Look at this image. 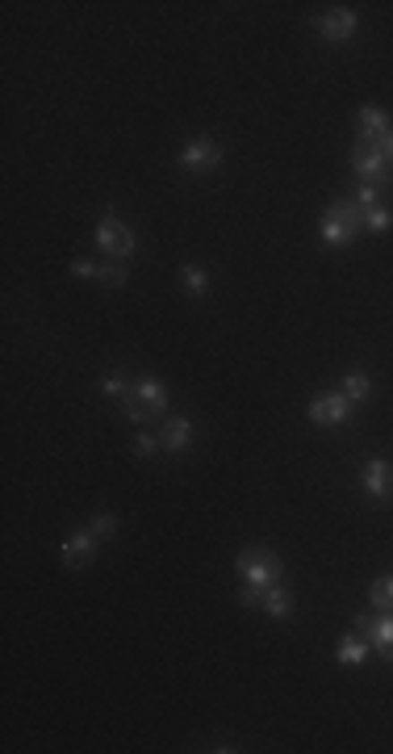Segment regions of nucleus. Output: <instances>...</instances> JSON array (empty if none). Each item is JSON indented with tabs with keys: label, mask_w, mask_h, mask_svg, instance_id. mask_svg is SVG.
Wrapping results in <instances>:
<instances>
[{
	"label": "nucleus",
	"mask_w": 393,
	"mask_h": 754,
	"mask_svg": "<svg viewBox=\"0 0 393 754\" xmlns=\"http://www.w3.org/2000/svg\"><path fill=\"white\" fill-rule=\"evenodd\" d=\"M368 658V637L355 628V633H347V637H339V663L343 666H355Z\"/></svg>",
	"instance_id": "4468645a"
},
{
	"label": "nucleus",
	"mask_w": 393,
	"mask_h": 754,
	"mask_svg": "<svg viewBox=\"0 0 393 754\" xmlns=\"http://www.w3.org/2000/svg\"><path fill=\"white\" fill-rule=\"evenodd\" d=\"M360 633L368 637V646H377L385 663H393V612L377 616V620H360Z\"/></svg>",
	"instance_id": "9b49d317"
},
{
	"label": "nucleus",
	"mask_w": 393,
	"mask_h": 754,
	"mask_svg": "<svg viewBox=\"0 0 393 754\" xmlns=\"http://www.w3.org/2000/svg\"><path fill=\"white\" fill-rule=\"evenodd\" d=\"M360 218H364V210L355 202H335V205H327V214L318 222V235H322L327 247H343V243H352V235L360 230Z\"/></svg>",
	"instance_id": "f03ea898"
},
{
	"label": "nucleus",
	"mask_w": 393,
	"mask_h": 754,
	"mask_svg": "<svg viewBox=\"0 0 393 754\" xmlns=\"http://www.w3.org/2000/svg\"><path fill=\"white\" fill-rule=\"evenodd\" d=\"M314 26H318V34H322L327 42H347L355 34V13H352V9H327Z\"/></svg>",
	"instance_id": "0eeeda50"
},
{
	"label": "nucleus",
	"mask_w": 393,
	"mask_h": 754,
	"mask_svg": "<svg viewBox=\"0 0 393 754\" xmlns=\"http://www.w3.org/2000/svg\"><path fill=\"white\" fill-rule=\"evenodd\" d=\"M97 545H101V541L92 537L89 528H80V533H72V537L64 541V566H72V570H80V566H89L92 558H97Z\"/></svg>",
	"instance_id": "1a4fd4ad"
},
{
	"label": "nucleus",
	"mask_w": 393,
	"mask_h": 754,
	"mask_svg": "<svg viewBox=\"0 0 393 754\" xmlns=\"http://www.w3.org/2000/svg\"><path fill=\"white\" fill-rule=\"evenodd\" d=\"M114 528H117V520H114L109 512H101V516H97V520L89 524V533H92L97 541H105V537H114Z\"/></svg>",
	"instance_id": "4be33fe9"
},
{
	"label": "nucleus",
	"mask_w": 393,
	"mask_h": 754,
	"mask_svg": "<svg viewBox=\"0 0 393 754\" xmlns=\"http://www.w3.org/2000/svg\"><path fill=\"white\" fill-rule=\"evenodd\" d=\"M97 247H101L105 256H114V260H130L139 243H134V230H130L122 218L105 214L101 222H97Z\"/></svg>",
	"instance_id": "20e7f679"
},
{
	"label": "nucleus",
	"mask_w": 393,
	"mask_h": 754,
	"mask_svg": "<svg viewBox=\"0 0 393 754\" xmlns=\"http://www.w3.org/2000/svg\"><path fill=\"white\" fill-rule=\"evenodd\" d=\"M239 603H243V608H255V603H260V587H243L239 591Z\"/></svg>",
	"instance_id": "a878e982"
},
{
	"label": "nucleus",
	"mask_w": 393,
	"mask_h": 754,
	"mask_svg": "<svg viewBox=\"0 0 393 754\" xmlns=\"http://www.w3.org/2000/svg\"><path fill=\"white\" fill-rule=\"evenodd\" d=\"M101 386H105V394H109V398H126L130 394V386L122 382V373H105Z\"/></svg>",
	"instance_id": "5701e85b"
},
{
	"label": "nucleus",
	"mask_w": 393,
	"mask_h": 754,
	"mask_svg": "<svg viewBox=\"0 0 393 754\" xmlns=\"http://www.w3.org/2000/svg\"><path fill=\"white\" fill-rule=\"evenodd\" d=\"M343 394H347V403H352V407H355V403H364V398L372 394V382H368V373H360V369L347 373V377H343Z\"/></svg>",
	"instance_id": "dca6fc26"
},
{
	"label": "nucleus",
	"mask_w": 393,
	"mask_h": 754,
	"mask_svg": "<svg viewBox=\"0 0 393 754\" xmlns=\"http://www.w3.org/2000/svg\"><path fill=\"white\" fill-rule=\"evenodd\" d=\"M72 273H76V277H101V269H97V264H89V260H76V264H72Z\"/></svg>",
	"instance_id": "393cba45"
},
{
	"label": "nucleus",
	"mask_w": 393,
	"mask_h": 754,
	"mask_svg": "<svg viewBox=\"0 0 393 754\" xmlns=\"http://www.w3.org/2000/svg\"><path fill=\"white\" fill-rule=\"evenodd\" d=\"M218 164H222V147H218L209 134L189 139L184 152H180V168H184V172H205V168H218Z\"/></svg>",
	"instance_id": "39448f33"
},
{
	"label": "nucleus",
	"mask_w": 393,
	"mask_h": 754,
	"mask_svg": "<svg viewBox=\"0 0 393 754\" xmlns=\"http://www.w3.org/2000/svg\"><path fill=\"white\" fill-rule=\"evenodd\" d=\"M122 411H126L130 423H147V420H159L167 411V390L155 377H139L130 386V394L122 398Z\"/></svg>",
	"instance_id": "f257e3e1"
},
{
	"label": "nucleus",
	"mask_w": 393,
	"mask_h": 754,
	"mask_svg": "<svg viewBox=\"0 0 393 754\" xmlns=\"http://www.w3.org/2000/svg\"><path fill=\"white\" fill-rule=\"evenodd\" d=\"M352 168H355V177H368V180L389 177V160H385V152H380V147H368V143H360V147L352 152Z\"/></svg>",
	"instance_id": "6e6552de"
},
{
	"label": "nucleus",
	"mask_w": 393,
	"mask_h": 754,
	"mask_svg": "<svg viewBox=\"0 0 393 754\" xmlns=\"http://www.w3.org/2000/svg\"><path fill=\"white\" fill-rule=\"evenodd\" d=\"M368 600L377 603L380 612H393V575L389 578H377V583H372V591H368Z\"/></svg>",
	"instance_id": "f3484780"
},
{
	"label": "nucleus",
	"mask_w": 393,
	"mask_h": 754,
	"mask_svg": "<svg viewBox=\"0 0 393 754\" xmlns=\"http://www.w3.org/2000/svg\"><path fill=\"white\" fill-rule=\"evenodd\" d=\"M352 415V403H347V394H318L314 403H310V420L314 423H343Z\"/></svg>",
	"instance_id": "9d476101"
},
{
	"label": "nucleus",
	"mask_w": 393,
	"mask_h": 754,
	"mask_svg": "<svg viewBox=\"0 0 393 754\" xmlns=\"http://www.w3.org/2000/svg\"><path fill=\"white\" fill-rule=\"evenodd\" d=\"M355 130H360V143H368V147H380L385 143V134H389V117H385V109L380 105H364L360 109V117H355Z\"/></svg>",
	"instance_id": "423d86ee"
},
{
	"label": "nucleus",
	"mask_w": 393,
	"mask_h": 754,
	"mask_svg": "<svg viewBox=\"0 0 393 754\" xmlns=\"http://www.w3.org/2000/svg\"><path fill=\"white\" fill-rule=\"evenodd\" d=\"M389 222H393V214L385 210V205H377V210H364V227L368 230H377V235H380V230H389Z\"/></svg>",
	"instance_id": "aec40b11"
},
{
	"label": "nucleus",
	"mask_w": 393,
	"mask_h": 754,
	"mask_svg": "<svg viewBox=\"0 0 393 754\" xmlns=\"http://www.w3.org/2000/svg\"><path fill=\"white\" fill-rule=\"evenodd\" d=\"M159 445L167 453H184L192 445V423L189 420H164V436H159Z\"/></svg>",
	"instance_id": "ddd939ff"
},
{
	"label": "nucleus",
	"mask_w": 393,
	"mask_h": 754,
	"mask_svg": "<svg viewBox=\"0 0 393 754\" xmlns=\"http://www.w3.org/2000/svg\"><path fill=\"white\" fill-rule=\"evenodd\" d=\"M180 285H184L189 294H205V269H197V264H184V269H180Z\"/></svg>",
	"instance_id": "6ab92c4d"
},
{
	"label": "nucleus",
	"mask_w": 393,
	"mask_h": 754,
	"mask_svg": "<svg viewBox=\"0 0 393 754\" xmlns=\"http://www.w3.org/2000/svg\"><path fill=\"white\" fill-rule=\"evenodd\" d=\"M360 482H364V490L372 498H393V465H389V461H380V457L368 461Z\"/></svg>",
	"instance_id": "f8f14e48"
},
{
	"label": "nucleus",
	"mask_w": 393,
	"mask_h": 754,
	"mask_svg": "<svg viewBox=\"0 0 393 754\" xmlns=\"http://www.w3.org/2000/svg\"><path fill=\"white\" fill-rule=\"evenodd\" d=\"M101 282L114 285V290H117V285H126L130 282V264H126V260H109V264H101Z\"/></svg>",
	"instance_id": "a211bd4d"
},
{
	"label": "nucleus",
	"mask_w": 393,
	"mask_h": 754,
	"mask_svg": "<svg viewBox=\"0 0 393 754\" xmlns=\"http://www.w3.org/2000/svg\"><path fill=\"white\" fill-rule=\"evenodd\" d=\"M380 152H385V160H393V130L385 134V143H380Z\"/></svg>",
	"instance_id": "bb28decb"
},
{
	"label": "nucleus",
	"mask_w": 393,
	"mask_h": 754,
	"mask_svg": "<svg viewBox=\"0 0 393 754\" xmlns=\"http://www.w3.org/2000/svg\"><path fill=\"white\" fill-rule=\"evenodd\" d=\"M239 575L247 587L268 591L280 578V558L272 550H243L239 553Z\"/></svg>",
	"instance_id": "7ed1b4c3"
},
{
	"label": "nucleus",
	"mask_w": 393,
	"mask_h": 754,
	"mask_svg": "<svg viewBox=\"0 0 393 754\" xmlns=\"http://www.w3.org/2000/svg\"><path fill=\"white\" fill-rule=\"evenodd\" d=\"M355 205H360V210H377L380 205V193H377V185H360V189H355V197H352Z\"/></svg>",
	"instance_id": "412c9836"
},
{
	"label": "nucleus",
	"mask_w": 393,
	"mask_h": 754,
	"mask_svg": "<svg viewBox=\"0 0 393 754\" xmlns=\"http://www.w3.org/2000/svg\"><path fill=\"white\" fill-rule=\"evenodd\" d=\"M264 612L277 616V620H285V616L293 612V595L285 587H277V583H272V587L264 591Z\"/></svg>",
	"instance_id": "2eb2a0df"
},
{
	"label": "nucleus",
	"mask_w": 393,
	"mask_h": 754,
	"mask_svg": "<svg viewBox=\"0 0 393 754\" xmlns=\"http://www.w3.org/2000/svg\"><path fill=\"white\" fill-rule=\"evenodd\" d=\"M155 448H159V440H155V436H147V432L134 440V453H139V457H151Z\"/></svg>",
	"instance_id": "b1692460"
}]
</instances>
